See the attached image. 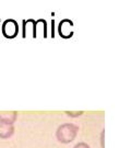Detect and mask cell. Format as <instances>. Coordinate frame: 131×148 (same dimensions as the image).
<instances>
[{
	"instance_id": "obj_6",
	"label": "cell",
	"mask_w": 131,
	"mask_h": 148,
	"mask_svg": "<svg viewBox=\"0 0 131 148\" xmlns=\"http://www.w3.org/2000/svg\"><path fill=\"white\" fill-rule=\"evenodd\" d=\"M16 117H18V113L16 111L0 112V122L1 123L13 125L16 121Z\"/></svg>"
},
{
	"instance_id": "obj_8",
	"label": "cell",
	"mask_w": 131,
	"mask_h": 148,
	"mask_svg": "<svg viewBox=\"0 0 131 148\" xmlns=\"http://www.w3.org/2000/svg\"><path fill=\"white\" fill-rule=\"evenodd\" d=\"M66 114L70 117H78L80 115L83 114V111H79V112H70V111H66Z\"/></svg>"
},
{
	"instance_id": "obj_2",
	"label": "cell",
	"mask_w": 131,
	"mask_h": 148,
	"mask_svg": "<svg viewBox=\"0 0 131 148\" xmlns=\"http://www.w3.org/2000/svg\"><path fill=\"white\" fill-rule=\"evenodd\" d=\"M1 33L5 38L12 40L18 36L19 33V24L16 20L13 19H7L5 21L2 22L1 25Z\"/></svg>"
},
{
	"instance_id": "obj_9",
	"label": "cell",
	"mask_w": 131,
	"mask_h": 148,
	"mask_svg": "<svg viewBox=\"0 0 131 148\" xmlns=\"http://www.w3.org/2000/svg\"><path fill=\"white\" fill-rule=\"evenodd\" d=\"M73 148H91L86 143H78Z\"/></svg>"
},
{
	"instance_id": "obj_7",
	"label": "cell",
	"mask_w": 131,
	"mask_h": 148,
	"mask_svg": "<svg viewBox=\"0 0 131 148\" xmlns=\"http://www.w3.org/2000/svg\"><path fill=\"white\" fill-rule=\"evenodd\" d=\"M13 134H14L13 125H9V124H5L0 122V138L7 139V138H10Z\"/></svg>"
},
{
	"instance_id": "obj_4",
	"label": "cell",
	"mask_w": 131,
	"mask_h": 148,
	"mask_svg": "<svg viewBox=\"0 0 131 148\" xmlns=\"http://www.w3.org/2000/svg\"><path fill=\"white\" fill-rule=\"evenodd\" d=\"M22 24H23L22 37L23 38H27V37L35 38V20H33V19L23 20Z\"/></svg>"
},
{
	"instance_id": "obj_1",
	"label": "cell",
	"mask_w": 131,
	"mask_h": 148,
	"mask_svg": "<svg viewBox=\"0 0 131 148\" xmlns=\"http://www.w3.org/2000/svg\"><path fill=\"white\" fill-rule=\"evenodd\" d=\"M79 126L73 123H63L58 126L56 131V138L59 143L69 144L73 142L79 133Z\"/></svg>"
},
{
	"instance_id": "obj_3",
	"label": "cell",
	"mask_w": 131,
	"mask_h": 148,
	"mask_svg": "<svg viewBox=\"0 0 131 148\" xmlns=\"http://www.w3.org/2000/svg\"><path fill=\"white\" fill-rule=\"evenodd\" d=\"M58 34L59 36L68 40L73 36L74 34V24L70 19H63L58 24Z\"/></svg>"
},
{
	"instance_id": "obj_5",
	"label": "cell",
	"mask_w": 131,
	"mask_h": 148,
	"mask_svg": "<svg viewBox=\"0 0 131 148\" xmlns=\"http://www.w3.org/2000/svg\"><path fill=\"white\" fill-rule=\"evenodd\" d=\"M35 37L46 38L47 37V22L44 19L35 21Z\"/></svg>"
},
{
	"instance_id": "obj_10",
	"label": "cell",
	"mask_w": 131,
	"mask_h": 148,
	"mask_svg": "<svg viewBox=\"0 0 131 148\" xmlns=\"http://www.w3.org/2000/svg\"><path fill=\"white\" fill-rule=\"evenodd\" d=\"M104 135H105V131H103L102 134H100V143H102V148H105V146H104Z\"/></svg>"
}]
</instances>
